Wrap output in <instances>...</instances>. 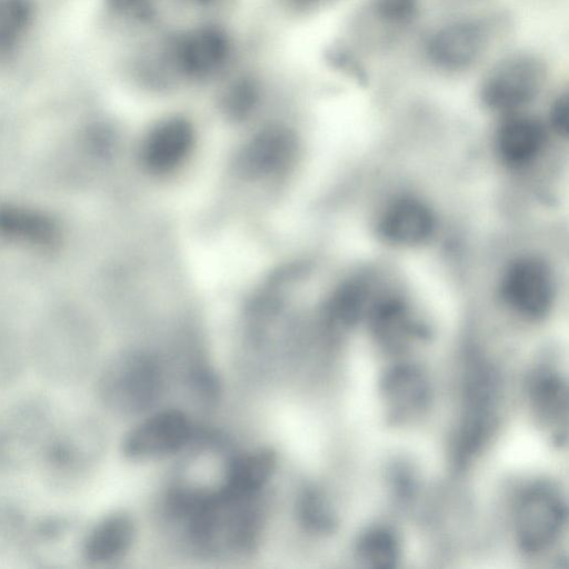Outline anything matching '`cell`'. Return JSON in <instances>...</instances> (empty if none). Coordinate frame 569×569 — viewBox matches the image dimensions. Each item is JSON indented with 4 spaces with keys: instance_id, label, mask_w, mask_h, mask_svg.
<instances>
[{
    "instance_id": "15",
    "label": "cell",
    "mask_w": 569,
    "mask_h": 569,
    "mask_svg": "<svg viewBox=\"0 0 569 569\" xmlns=\"http://www.w3.org/2000/svg\"><path fill=\"white\" fill-rule=\"evenodd\" d=\"M433 227V214L422 201L402 197L386 208L378 230L387 241L408 247L423 242L432 233Z\"/></svg>"
},
{
    "instance_id": "25",
    "label": "cell",
    "mask_w": 569,
    "mask_h": 569,
    "mask_svg": "<svg viewBox=\"0 0 569 569\" xmlns=\"http://www.w3.org/2000/svg\"><path fill=\"white\" fill-rule=\"evenodd\" d=\"M418 4L419 0H373V10L383 22L405 26L415 19Z\"/></svg>"
},
{
    "instance_id": "7",
    "label": "cell",
    "mask_w": 569,
    "mask_h": 569,
    "mask_svg": "<svg viewBox=\"0 0 569 569\" xmlns=\"http://www.w3.org/2000/svg\"><path fill=\"white\" fill-rule=\"evenodd\" d=\"M545 77L540 61L528 56L509 58L496 66L481 87V99L491 110L507 112L529 103Z\"/></svg>"
},
{
    "instance_id": "10",
    "label": "cell",
    "mask_w": 569,
    "mask_h": 569,
    "mask_svg": "<svg viewBox=\"0 0 569 569\" xmlns=\"http://www.w3.org/2000/svg\"><path fill=\"white\" fill-rule=\"evenodd\" d=\"M171 48V61L181 76L207 79L220 72L229 59L230 44L218 29L202 27L179 38Z\"/></svg>"
},
{
    "instance_id": "17",
    "label": "cell",
    "mask_w": 569,
    "mask_h": 569,
    "mask_svg": "<svg viewBox=\"0 0 569 569\" xmlns=\"http://www.w3.org/2000/svg\"><path fill=\"white\" fill-rule=\"evenodd\" d=\"M546 133L541 123L529 117H511L499 128L496 147L500 158L510 166L531 161L541 150Z\"/></svg>"
},
{
    "instance_id": "4",
    "label": "cell",
    "mask_w": 569,
    "mask_h": 569,
    "mask_svg": "<svg viewBox=\"0 0 569 569\" xmlns=\"http://www.w3.org/2000/svg\"><path fill=\"white\" fill-rule=\"evenodd\" d=\"M567 520V505L561 492L541 481L519 496L513 516L515 535L522 551L536 555L549 549L560 537Z\"/></svg>"
},
{
    "instance_id": "27",
    "label": "cell",
    "mask_w": 569,
    "mask_h": 569,
    "mask_svg": "<svg viewBox=\"0 0 569 569\" xmlns=\"http://www.w3.org/2000/svg\"><path fill=\"white\" fill-rule=\"evenodd\" d=\"M295 1L298 3H301V4H312V3L320 2L322 0H295Z\"/></svg>"
},
{
    "instance_id": "19",
    "label": "cell",
    "mask_w": 569,
    "mask_h": 569,
    "mask_svg": "<svg viewBox=\"0 0 569 569\" xmlns=\"http://www.w3.org/2000/svg\"><path fill=\"white\" fill-rule=\"evenodd\" d=\"M370 323L379 342L391 351L401 350L418 333V327L398 300L376 306L370 315Z\"/></svg>"
},
{
    "instance_id": "22",
    "label": "cell",
    "mask_w": 569,
    "mask_h": 569,
    "mask_svg": "<svg viewBox=\"0 0 569 569\" xmlns=\"http://www.w3.org/2000/svg\"><path fill=\"white\" fill-rule=\"evenodd\" d=\"M298 515L301 523L317 533L331 532L336 526V516L326 497L316 489H307L298 501Z\"/></svg>"
},
{
    "instance_id": "18",
    "label": "cell",
    "mask_w": 569,
    "mask_h": 569,
    "mask_svg": "<svg viewBox=\"0 0 569 569\" xmlns=\"http://www.w3.org/2000/svg\"><path fill=\"white\" fill-rule=\"evenodd\" d=\"M192 133L183 120H169L158 126L147 140L144 159L157 171L171 169L189 151Z\"/></svg>"
},
{
    "instance_id": "23",
    "label": "cell",
    "mask_w": 569,
    "mask_h": 569,
    "mask_svg": "<svg viewBox=\"0 0 569 569\" xmlns=\"http://www.w3.org/2000/svg\"><path fill=\"white\" fill-rule=\"evenodd\" d=\"M28 525L24 509L17 501L0 497V556L18 549Z\"/></svg>"
},
{
    "instance_id": "5",
    "label": "cell",
    "mask_w": 569,
    "mask_h": 569,
    "mask_svg": "<svg viewBox=\"0 0 569 569\" xmlns=\"http://www.w3.org/2000/svg\"><path fill=\"white\" fill-rule=\"evenodd\" d=\"M86 529L67 512H52L28 525L18 547L22 558L33 567L58 568L81 560Z\"/></svg>"
},
{
    "instance_id": "26",
    "label": "cell",
    "mask_w": 569,
    "mask_h": 569,
    "mask_svg": "<svg viewBox=\"0 0 569 569\" xmlns=\"http://www.w3.org/2000/svg\"><path fill=\"white\" fill-rule=\"evenodd\" d=\"M568 98L566 94L558 97L550 109V122L553 130L566 137L568 132Z\"/></svg>"
},
{
    "instance_id": "2",
    "label": "cell",
    "mask_w": 569,
    "mask_h": 569,
    "mask_svg": "<svg viewBox=\"0 0 569 569\" xmlns=\"http://www.w3.org/2000/svg\"><path fill=\"white\" fill-rule=\"evenodd\" d=\"M59 422L52 402L29 393L0 413V473H17L38 465Z\"/></svg>"
},
{
    "instance_id": "1",
    "label": "cell",
    "mask_w": 569,
    "mask_h": 569,
    "mask_svg": "<svg viewBox=\"0 0 569 569\" xmlns=\"http://www.w3.org/2000/svg\"><path fill=\"white\" fill-rule=\"evenodd\" d=\"M104 446V432L96 419L72 418L58 425L38 467L49 487L71 491L96 469Z\"/></svg>"
},
{
    "instance_id": "6",
    "label": "cell",
    "mask_w": 569,
    "mask_h": 569,
    "mask_svg": "<svg viewBox=\"0 0 569 569\" xmlns=\"http://www.w3.org/2000/svg\"><path fill=\"white\" fill-rule=\"evenodd\" d=\"M459 430L462 456L472 455L495 427L499 386L495 370L482 360H472L466 376Z\"/></svg>"
},
{
    "instance_id": "13",
    "label": "cell",
    "mask_w": 569,
    "mask_h": 569,
    "mask_svg": "<svg viewBox=\"0 0 569 569\" xmlns=\"http://www.w3.org/2000/svg\"><path fill=\"white\" fill-rule=\"evenodd\" d=\"M134 522L124 512H112L86 529L81 561L88 566H106L123 558L134 539Z\"/></svg>"
},
{
    "instance_id": "9",
    "label": "cell",
    "mask_w": 569,
    "mask_h": 569,
    "mask_svg": "<svg viewBox=\"0 0 569 569\" xmlns=\"http://www.w3.org/2000/svg\"><path fill=\"white\" fill-rule=\"evenodd\" d=\"M191 437V425L178 410L157 412L130 429L121 451L130 460L164 457L180 450Z\"/></svg>"
},
{
    "instance_id": "20",
    "label": "cell",
    "mask_w": 569,
    "mask_h": 569,
    "mask_svg": "<svg viewBox=\"0 0 569 569\" xmlns=\"http://www.w3.org/2000/svg\"><path fill=\"white\" fill-rule=\"evenodd\" d=\"M400 547L397 536L386 527H372L357 540L356 557L368 567H392L399 559Z\"/></svg>"
},
{
    "instance_id": "8",
    "label": "cell",
    "mask_w": 569,
    "mask_h": 569,
    "mask_svg": "<svg viewBox=\"0 0 569 569\" xmlns=\"http://www.w3.org/2000/svg\"><path fill=\"white\" fill-rule=\"evenodd\" d=\"M507 306L527 319H540L551 308L555 286L550 269L540 259L523 257L513 261L501 281Z\"/></svg>"
},
{
    "instance_id": "3",
    "label": "cell",
    "mask_w": 569,
    "mask_h": 569,
    "mask_svg": "<svg viewBox=\"0 0 569 569\" xmlns=\"http://www.w3.org/2000/svg\"><path fill=\"white\" fill-rule=\"evenodd\" d=\"M162 388L158 362L140 351H126L111 358L97 379V395L109 411L136 415L151 407Z\"/></svg>"
},
{
    "instance_id": "24",
    "label": "cell",
    "mask_w": 569,
    "mask_h": 569,
    "mask_svg": "<svg viewBox=\"0 0 569 569\" xmlns=\"http://www.w3.org/2000/svg\"><path fill=\"white\" fill-rule=\"evenodd\" d=\"M360 283H347L339 289L329 306V316L342 326L353 325L361 317L367 300Z\"/></svg>"
},
{
    "instance_id": "16",
    "label": "cell",
    "mask_w": 569,
    "mask_h": 569,
    "mask_svg": "<svg viewBox=\"0 0 569 569\" xmlns=\"http://www.w3.org/2000/svg\"><path fill=\"white\" fill-rule=\"evenodd\" d=\"M276 463V455L270 449L238 455L230 460L219 490L231 498L257 497L270 479Z\"/></svg>"
},
{
    "instance_id": "21",
    "label": "cell",
    "mask_w": 569,
    "mask_h": 569,
    "mask_svg": "<svg viewBox=\"0 0 569 569\" xmlns=\"http://www.w3.org/2000/svg\"><path fill=\"white\" fill-rule=\"evenodd\" d=\"M28 366V346L12 335L0 332V392L19 382Z\"/></svg>"
},
{
    "instance_id": "12",
    "label": "cell",
    "mask_w": 569,
    "mask_h": 569,
    "mask_svg": "<svg viewBox=\"0 0 569 569\" xmlns=\"http://www.w3.org/2000/svg\"><path fill=\"white\" fill-rule=\"evenodd\" d=\"M381 391L389 417L400 422L418 417L430 400L427 378L412 363L391 367L383 375Z\"/></svg>"
},
{
    "instance_id": "11",
    "label": "cell",
    "mask_w": 569,
    "mask_h": 569,
    "mask_svg": "<svg viewBox=\"0 0 569 569\" xmlns=\"http://www.w3.org/2000/svg\"><path fill=\"white\" fill-rule=\"evenodd\" d=\"M487 43L485 28L475 21H458L435 32L428 41V56L439 68L461 70L475 62Z\"/></svg>"
},
{
    "instance_id": "14",
    "label": "cell",
    "mask_w": 569,
    "mask_h": 569,
    "mask_svg": "<svg viewBox=\"0 0 569 569\" xmlns=\"http://www.w3.org/2000/svg\"><path fill=\"white\" fill-rule=\"evenodd\" d=\"M527 389L535 417L553 437L560 439L567 430L568 392L566 380L553 368L542 366L530 375Z\"/></svg>"
}]
</instances>
